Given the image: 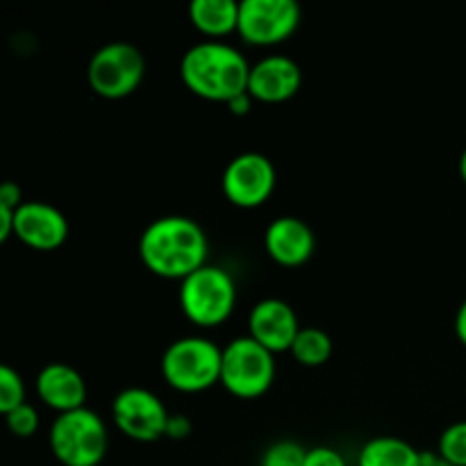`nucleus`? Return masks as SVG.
Returning <instances> with one entry per match:
<instances>
[{
	"mask_svg": "<svg viewBox=\"0 0 466 466\" xmlns=\"http://www.w3.org/2000/svg\"><path fill=\"white\" fill-rule=\"evenodd\" d=\"M205 230L189 217H162L139 237V258L150 273L164 280H185L208 264Z\"/></svg>",
	"mask_w": 466,
	"mask_h": 466,
	"instance_id": "f257e3e1",
	"label": "nucleus"
},
{
	"mask_svg": "<svg viewBox=\"0 0 466 466\" xmlns=\"http://www.w3.org/2000/svg\"><path fill=\"white\" fill-rule=\"evenodd\" d=\"M250 64L226 41H200L191 46L180 62V77L187 89L203 100L230 103L246 94Z\"/></svg>",
	"mask_w": 466,
	"mask_h": 466,
	"instance_id": "f03ea898",
	"label": "nucleus"
},
{
	"mask_svg": "<svg viewBox=\"0 0 466 466\" xmlns=\"http://www.w3.org/2000/svg\"><path fill=\"white\" fill-rule=\"evenodd\" d=\"M55 460L64 466H98L109 449L107 426L94 410L57 414L48 432Z\"/></svg>",
	"mask_w": 466,
	"mask_h": 466,
	"instance_id": "7ed1b4c3",
	"label": "nucleus"
},
{
	"mask_svg": "<svg viewBox=\"0 0 466 466\" xmlns=\"http://www.w3.org/2000/svg\"><path fill=\"white\" fill-rule=\"evenodd\" d=\"M162 376L182 394H200L221 382V349L205 337H182L167 346Z\"/></svg>",
	"mask_w": 466,
	"mask_h": 466,
	"instance_id": "20e7f679",
	"label": "nucleus"
},
{
	"mask_svg": "<svg viewBox=\"0 0 466 466\" xmlns=\"http://www.w3.org/2000/svg\"><path fill=\"white\" fill-rule=\"evenodd\" d=\"M237 305V282L223 267L205 264L180 282V308L198 328H217Z\"/></svg>",
	"mask_w": 466,
	"mask_h": 466,
	"instance_id": "39448f33",
	"label": "nucleus"
},
{
	"mask_svg": "<svg viewBox=\"0 0 466 466\" xmlns=\"http://www.w3.org/2000/svg\"><path fill=\"white\" fill-rule=\"evenodd\" d=\"M276 380V355L246 337H237L221 349V385L244 400L259 399Z\"/></svg>",
	"mask_w": 466,
	"mask_h": 466,
	"instance_id": "423d86ee",
	"label": "nucleus"
},
{
	"mask_svg": "<svg viewBox=\"0 0 466 466\" xmlns=\"http://www.w3.org/2000/svg\"><path fill=\"white\" fill-rule=\"evenodd\" d=\"M146 76V57L137 46L112 41L96 50L86 66L91 91L100 98L121 100L139 89Z\"/></svg>",
	"mask_w": 466,
	"mask_h": 466,
	"instance_id": "0eeeda50",
	"label": "nucleus"
},
{
	"mask_svg": "<svg viewBox=\"0 0 466 466\" xmlns=\"http://www.w3.org/2000/svg\"><path fill=\"white\" fill-rule=\"evenodd\" d=\"M300 25V7L294 0H241L237 35L250 46H278Z\"/></svg>",
	"mask_w": 466,
	"mask_h": 466,
	"instance_id": "6e6552de",
	"label": "nucleus"
},
{
	"mask_svg": "<svg viewBox=\"0 0 466 466\" xmlns=\"http://www.w3.org/2000/svg\"><path fill=\"white\" fill-rule=\"evenodd\" d=\"M276 182V167L267 155L241 153L228 162L221 177V189L230 205L253 209L271 198Z\"/></svg>",
	"mask_w": 466,
	"mask_h": 466,
	"instance_id": "1a4fd4ad",
	"label": "nucleus"
},
{
	"mask_svg": "<svg viewBox=\"0 0 466 466\" xmlns=\"http://www.w3.org/2000/svg\"><path fill=\"white\" fill-rule=\"evenodd\" d=\"M168 417L171 414L157 399V394L144 387H127L118 391L112 403V419L118 431L141 444L162 440Z\"/></svg>",
	"mask_w": 466,
	"mask_h": 466,
	"instance_id": "9d476101",
	"label": "nucleus"
},
{
	"mask_svg": "<svg viewBox=\"0 0 466 466\" xmlns=\"http://www.w3.org/2000/svg\"><path fill=\"white\" fill-rule=\"evenodd\" d=\"M14 237L32 250H55L66 241L68 221L55 205L25 200L14 209Z\"/></svg>",
	"mask_w": 466,
	"mask_h": 466,
	"instance_id": "9b49d317",
	"label": "nucleus"
},
{
	"mask_svg": "<svg viewBox=\"0 0 466 466\" xmlns=\"http://www.w3.org/2000/svg\"><path fill=\"white\" fill-rule=\"evenodd\" d=\"M300 85H303V73L294 59L287 55H268L250 66L246 91L258 103L278 105L294 98Z\"/></svg>",
	"mask_w": 466,
	"mask_h": 466,
	"instance_id": "f8f14e48",
	"label": "nucleus"
},
{
	"mask_svg": "<svg viewBox=\"0 0 466 466\" xmlns=\"http://www.w3.org/2000/svg\"><path fill=\"white\" fill-rule=\"evenodd\" d=\"M299 317L294 308L280 299H264L250 309L248 337L258 341L268 353L278 355L291 350L299 335Z\"/></svg>",
	"mask_w": 466,
	"mask_h": 466,
	"instance_id": "ddd939ff",
	"label": "nucleus"
},
{
	"mask_svg": "<svg viewBox=\"0 0 466 466\" xmlns=\"http://www.w3.org/2000/svg\"><path fill=\"white\" fill-rule=\"evenodd\" d=\"M264 248L276 264L287 268L303 267L317 248L312 228L299 217H278L264 232Z\"/></svg>",
	"mask_w": 466,
	"mask_h": 466,
	"instance_id": "4468645a",
	"label": "nucleus"
},
{
	"mask_svg": "<svg viewBox=\"0 0 466 466\" xmlns=\"http://www.w3.org/2000/svg\"><path fill=\"white\" fill-rule=\"evenodd\" d=\"M36 396L57 414L85 408L86 382L77 369L64 362H50L36 373Z\"/></svg>",
	"mask_w": 466,
	"mask_h": 466,
	"instance_id": "2eb2a0df",
	"label": "nucleus"
},
{
	"mask_svg": "<svg viewBox=\"0 0 466 466\" xmlns=\"http://www.w3.org/2000/svg\"><path fill=\"white\" fill-rule=\"evenodd\" d=\"M189 21L209 41H221L223 36L237 32L239 3L235 0H194L189 5Z\"/></svg>",
	"mask_w": 466,
	"mask_h": 466,
	"instance_id": "dca6fc26",
	"label": "nucleus"
},
{
	"mask_svg": "<svg viewBox=\"0 0 466 466\" xmlns=\"http://www.w3.org/2000/svg\"><path fill=\"white\" fill-rule=\"evenodd\" d=\"M358 466H421V451L400 437H373L360 449Z\"/></svg>",
	"mask_w": 466,
	"mask_h": 466,
	"instance_id": "f3484780",
	"label": "nucleus"
},
{
	"mask_svg": "<svg viewBox=\"0 0 466 466\" xmlns=\"http://www.w3.org/2000/svg\"><path fill=\"white\" fill-rule=\"evenodd\" d=\"M291 355L300 367H323L332 355V339L319 328H300L291 344Z\"/></svg>",
	"mask_w": 466,
	"mask_h": 466,
	"instance_id": "a211bd4d",
	"label": "nucleus"
},
{
	"mask_svg": "<svg viewBox=\"0 0 466 466\" xmlns=\"http://www.w3.org/2000/svg\"><path fill=\"white\" fill-rule=\"evenodd\" d=\"M23 403H25V382L21 373L0 362V417H7Z\"/></svg>",
	"mask_w": 466,
	"mask_h": 466,
	"instance_id": "6ab92c4d",
	"label": "nucleus"
},
{
	"mask_svg": "<svg viewBox=\"0 0 466 466\" xmlns=\"http://www.w3.org/2000/svg\"><path fill=\"white\" fill-rule=\"evenodd\" d=\"M437 453L446 460V462L455 466H466V419L464 421H455L441 432L440 444H437Z\"/></svg>",
	"mask_w": 466,
	"mask_h": 466,
	"instance_id": "aec40b11",
	"label": "nucleus"
},
{
	"mask_svg": "<svg viewBox=\"0 0 466 466\" xmlns=\"http://www.w3.org/2000/svg\"><path fill=\"white\" fill-rule=\"evenodd\" d=\"M305 455L308 451L299 441L280 440L264 451L259 466H305Z\"/></svg>",
	"mask_w": 466,
	"mask_h": 466,
	"instance_id": "412c9836",
	"label": "nucleus"
},
{
	"mask_svg": "<svg viewBox=\"0 0 466 466\" xmlns=\"http://www.w3.org/2000/svg\"><path fill=\"white\" fill-rule=\"evenodd\" d=\"M5 423H7V431L12 432L14 437L27 440V437H32L39 431V412L25 400V403L18 405L16 410H12V412L5 417Z\"/></svg>",
	"mask_w": 466,
	"mask_h": 466,
	"instance_id": "4be33fe9",
	"label": "nucleus"
},
{
	"mask_svg": "<svg viewBox=\"0 0 466 466\" xmlns=\"http://www.w3.org/2000/svg\"><path fill=\"white\" fill-rule=\"evenodd\" d=\"M305 466H349L346 464L344 455L339 451L330 449V446H317L309 449L305 455Z\"/></svg>",
	"mask_w": 466,
	"mask_h": 466,
	"instance_id": "5701e85b",
	"label": "nucleus"
},
{
	"mask_svg": "<svg viewBox=\"0 0 466 466\" xmlns=\"http://www.w3.org/2000/svg\"><path fill=\"white\" fill-rule=\"evenodd\" d=\"M191 431H194V423H191L189 417H185V414H171L164 437L173 441H182L191 435Z\"/></svg>",
	"mask_w": 466,
	"mask_h": 466,
	"instance_id": "b1692460",
	"label": "nucleus"
},
{
	"mask_svg": "<svg viewBox=\"0 0 466 466\" xmlns=\"http://www.w3.org/2000/svg\"><path fill=\"white\" fill-rule=\"evenodd\" d=\"M0 203H3L7 209H12V212H14V209L21 208V205L25 203V200H23L21 187H18L16 182H12V180L0 182Z\"/></svg>",
	"mask_w": 466,
	"mask_h": 466,
	"instance_id": "393cba45",
	"label": "nucleus"
},
{
	"mask_svg": "<svg viewBox=\"0 0 466 466\" xmlns=\"http://www.w3.org/2000/svg\"><path fill=\"white\" fill-rule=\"evenodd\" d=\"M14 237V212L0 203V246Z\"/></svg>",
	"mask_w": 466,
	"mask_h": 466,
	"instance_id": "a878e982",
	"label": "nucleus"
},
{
	"mask_svg": "<svg viewBox=\"0 0 466 466\" xmlns=\"http://www.w3.org/2000/svg\"><path fill=\"white\" fill-rule=\"evenodd\" d=\"M250 107H253V98H250L248 91L241 96H237V98H232L230 103H228V109H230L235 116H246V114L250 112Z\"/></svg>",
	"mask_w": 466,
	"mask_h": 466,
	"instance_id": "bb28decb",
	"label": "nucleus"
},
{
	"mask_svg": "<svg viewBox=\"0 0 466 466\" xmlns=\"http://www.w3.org/2000/svg\"><path fill=\"white\" fill-rule=\"evenodd\" d=\"M455 335H458L460 344L466 349V299L460 305L458 314H455Z\"/></svg>",
	"mask_w": 466,
	"mask_h": 466,
	"instance_id": "cd10ccee",
	"label": "nucleus"
},
{
	"mask_svg": "<svg viewBox=\"0 0 466 466\" xmlns=\"http://www.w3.org/2000/svg\"><path fill=\"white\" fill-rule=\"evenodd\" d=\"M421 466H455L446 462L440 453H421Z\"/></svg>",
	"mask_w": 466,
	"mask_h": 466,
	"instance_id": "c85d7f7f",
	"label": "nucleus"
},
{
	"mask_svg": "<svg viewBox=\"0 0 466 466\" xmlns=\"http://www.w3.org/2000/svg\"><path fill=\"white\" fill-rule=\"evenodd\" d=\"M460 176H462V182L466 185V148H464L462 157H460Z\"/></svg>",
	"mask_w": 466,
	"mask_h": 466,
	"instance_id": "c756f323",
	"label": "nucleus"
}]
</instances>
